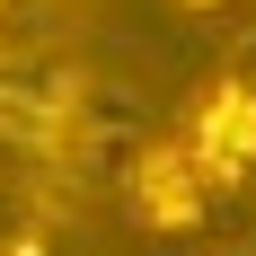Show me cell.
Masks as SVG:
<instances>
[{
    "label": "cell",
    "instance_id": "obj_2",
    "mask_svg": "<svg viewBox=\"0 0 256 256\" xmlns=\"http://www.w3.org/2000/svg\"><path fill=\"white\" fill-rule=\"evenodd\" d=\"M124 204H132V221H142V230L177 238V230H194V221H204L212 177L194 168V150H186V142H142V150L124 159Z\"/></svg>",
    "mask_w": 256,
    "mask_h": 256
},
{
    "label": "cell",
    "instance_id": "obj_4",
    "mask_svg": "<svg viewBox=\"0 0 256 256\" xmlns=\"http://www.w3.org/2000/svg\"><path fill=\"white\" fill-rule=\"evenodd\" d=\"M221 71H230V80H238V88H248V98H256V36H248V44H238V53H230V62H221Z\"/></svg>",
    "mask_w": 256,
    "mask_h": 256
},
{
    "label": "cell",
    "instance_id": "obj_1",
    "mask_svg": "<svg viewBox=\"0 0 256 256\" xmlns=\"http://www.w3.org/2000/svg\"><path fill=\"white\" fill-rule=\"evenodd\" d=\"M98 80L88 62H71L62 44H36V53H0V142H26L44 150L62 177H71L80 142L98 132Z\"/></svg>",
    "mask_w": 256,
    "mask_h": 256
},
{
    "label": "cell",
    "instance_id": "obj_6",
    "mask_svg": "<svg viewBox=\"0 0 256 256\" xmlns=\"http://www.w3.org/2000/svg\"><path fill=\"white\" fill-rule=\"evenodd\" d=\"M186 9H230V0H186Z\"/></svg>",
    "mask_w": 256,
    "mask_h": 256
},
{
    "label": "cell",
    "instance_id": "obj_7",
    "mask_svg": "<svg viewBox=\"0 0 256 256\" xmlns=\"http://www.w3.org/2000/svg\"><path fill=\"white\" fill-rule=\"evenodd\" d=\"M44 9H71V0H44Z\"/></svg>",
    "mask_w": 256,
    "mask_h": 256
},
{
    "label": "cell",
    "instance_id": "obj_3",
    "mask_svg": "<svg viewBox=\"0 0 256 256\" xmlns=\"http://www.w3.org/2000/svg\"><path fill=\"white\" fill-rule=\"evenodd\" d=\"M186 150H194V168H204L212 186H248L256 177V98L230 71L204 80V98L186 115Z\"/></svg>",
    "mask_w": 256,
    "mask_h": 256
},
{
    "label": "cell",
    "instance_id": "obj_5",
    "mask_svg": "<svg viewBox=\"0 0 256 256\" xmlns=\"http://www.w3.org/2000/svg\"><path fill=\"white\" fill-rule=\"evenodd\" d=\"M0 53H9V0H0Z\"/></svg>",
    "mask_w": 256,
    "mask_h": 256
}]
</instances>
